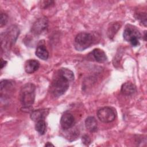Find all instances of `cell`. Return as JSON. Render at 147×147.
Masks as SVG:
<instances>
[{
  "instance_id": "6da1fadb",
  "label": "cell",
  "mask_w": 147,
  "mask_h": 147,
  "mask_svg": "<svg viewBox=\"0 0 147 147\" xmlns=\"http://www.w3.org/2000/svg\"><path fill=\"white\" fill-rule=\"evenodd\" d=\"M35 86L28 83L24 84L20 91V100L24 109H29L33 104L35 99Z\"/></svg>"
},
{
  "instance_id": "7a4b0ae2",
  "label": "cell",
  "mask_w": 147,
  "mask_h": 147,
  "mask_svg": "<svg viewBox=\"0 0 147 147\" xmlns=\"http://www.w3.org/2000/svg\"><path fill=\"white\" fill-rule=\"evenodd\" d=\"M20 33L18 28L13 25L9 27L5 32L1 34V41L2 48L8 49L10 48L16 42Z\"/></svg>"
},
{
  "instance_id": "3957f363",
  "label": "cell",
  "mask_w": 147,
  "mask_h": 147,
  "mask_svg": "<svg viewBox=\"0 0 147 147\" xmlns=\"http://www.w3.org/2000/svg\"><path fill=\"white\" fill-rule=\"evenodd\" d=\"M69 82L64 77L57 74V76L53 79L51 90L55 97H59L63 95L68 89Z\"/></svg>"
},
{
  "instance_id": "277c9868",
  "label": "cell",
  "mask_w": 147,
  "mask_h": 147,
  "mask_svg": "<svg viewBox=\"0 0 147 147\" xmlns=\"http://www.w3.org/2000/svg\"><path fill=\"white\" fill-rule=\"evenodd\" d=\"M94 41L92 35L87 32L79 33L75 38V48L76 50L82 51L90 47Z\"/></svg>"
},
{
  "instance_id": "5b68a950",
  "label": "cell",
  "mask_w": 147,
  "mask_h": 147,
  "mask_svg": "<svg viewBox=\"0 0 147 147\" xmlns=\"http://www.w3.org/2000/svg\"><path fill=\"white\" fill-rule=\"evenodd\" d=\"M123 38L129 42L133 47H137L140 45V38L141 34L139 30L134 26L127 25L123 32Z\"/></svg>"
},
{
  "instance_id": "8992f818",
  "label": "cell",
  "mask_w": 147,
  "mask_h": 147,
  "mask_svg": "<svg viewBox=\"0 0 147 147\" xmlns=\"http://www.w3.org/2000/svg\"><path fill=\"white\" fill-rule=\"evenodd\" d=\"M97 116L99 119L104 123L111 122L115 118L114 111L109 107H104L98 110Z\"/></svg>"
},
{
  "instance_id": "52a82bcc",
  "label": "cell",
  "mask_w": 147,
  "mask_h": 147,
  "mask_svg": "<svg viewBox=\"0 0 147 147\" xmlns=\"http://www.w3.org/2000/svg\"><path fill=\"white\" fill-rule=\"evenodd\" d=\"M48 20L45 17H42L37 19L32 25L31 32L35 35L41 34L48 27Z\"/></svg>"
},
{
  "instance_id": "ba28073f",
  "label": "cell",
  "mask_w": 147,
  "mask_h": 147,
  "mask_svg": "<svg viewBox=\"0 0 147 147\" xmlns=\"http://www.w3.org/2000/svg\"><path fill=\"white\" fill-rule=\"evenodd\" d=\"M75 119L72 114L69 113H64L60 119V125L64 130L71 129L74 125Z\"/></svg>"
},
{
  "instance_id": "9c48e42d",
  "label": "cell",
  "mask_w": 147,
  "mask_h": 147,
  "mask_svg": "<svg viewBox=\"0 0 147 147\" xmlns=\"http://www.w3.org/2000/svg\"><path fill=\"white\" fill-rule=\"evenodd\" d=\"M49 113L48 109H38L33 111L30 114V118L34 122H37L40 120L45 119Z\"/></svg>"
},
{
  "instance_id": "30bf717a",
  "label": "cell",
  "mask_w": 147,
  "mask_h": 147,
  "mask_svg": "<svg viewBox=\"0 0 147 147\" xmlns=\"http://www.w3.org/2000/svg\"><path fill=\"white\" fill-rule=\"evenodd\" d=\"M40 67V63L34 59L28 60L24 65V69L26 73L33 74L36 72Z\"/></svg>"
},
{
  "instance_id": "8fae6325",
  "label": "cell",
  "mask_w": 147,
  "mask_h": 147,
  "mask_svg": "<svg viewBox=\"0 0 147 147\" xmlns=\"http://www.w3.org/2000/svg\"><path fill=\"white\" fill-rule=\"evenodd\" d=\"M136 91V86L131 82H126L121 87V92L125 95H131Z\"/></svg>"
},
{
  "instance_id": "7c38bea8",
  "label": "cell",
  "mask_w": 147,
  "mask_h": 147,
  "mask_svg": "<svg viewBox=\"0 0 147 147\" xmlns=\"http://www.w3.org/2000/svg\"><path fill=\"white\" fill-rule=\"evenodd\" d=\"M92 55L97 62L103 63L107 60V56L105 52L100 49H94L92 52Z\"/></svg>"
},
{
  "instance_id": "4fadbf2b",
  "label": "cell",
  "mask_w": 147,
  "mask_h": 147,
  "mask_svg": "<svg viewBox=\"0 0 147 147\" xmlns=\"http://www.w3.org/2000/svg\"><path fill=\"white\" fill-rule=\"evenodd\" d=\"M85 125L87 129L91 133L95 132L97 130V122L94 117H87L85 121Z\"/></svg>"
},
{
  "instance_id": "5bb4252c",
  "label": "cell",
  "mask_w": 147,
  "mask_h": 147,
  "mask_svg": "<svg viewBox=\"0 0 147 147\" xmlns=\"http://www.w3.org/2000/svg\"><path fill=\"white\" fill-rule=\"evenodd\" d=\"M36 55L40 59L46 60L49 57V53L43 44H40L38 45L36 50Z\"/></svg>"
},
{
  "instance_id": "9a60e30c",
  "label": "cell",
  "mask_w": 147,
  "mask_h": 147,
  "mask_svg": "<svg viewBox=\"0 0 147 147\" xmlns=\"http://www.w3.org/2000/svg\"><path fill=\"white\" fill-rule=\"evenodd\" d=\"M58 74L64 77L69 82L73 81L74 79V75L72 71L66 68H62L58 71Z\"/></svg>"
},
{
  "instance_id": "2e32d148",
  "label": "cell",
  "mask_w": 147,
  "mask_h": 147,
  "mask_svg": "<svg viewBox=\"0 0 147 147\" xmlns=\"http://www.w3.org/2000/svg\"><path fill=\"white\" fill-rule=\"evenodd\" d=\"M36 130L40 134L43 135L45 134L47 130V124L45 121V119L40 120L36 122L35 125Z\"/></svg>"
},
{
  "instance_id": "e0dca14e",
  "label": "cell",
  "mask_w": 147,
  "mask_h": 147,
  "mask_svg": "<svg viewBox=\"0 0 147 147\" xmlns=\"http://www.w3.org/2000/svg\"><path fill=\"white\" fill-rule=\"evenodd\" d=\"M121 25L118 22H114L110 25V26L108 29L107 34L109 38L114 37L115 33L120 29Z\"/></svg>"
},
{
  "instance_id": "ac0fdd59",
  "label": "cell",
  "mask_w": 147,
  "mask_h": 147,
  "mask_svg": "<svg viewBox=\"0 0 147 147\" xmlns=\"http://www.w3.org/2000/svg\"><path fill=\"white\" fill-rule=\"evenodd\" d=\"M13 87V84L11 82L7 80H3L1 82V92L8 91Z\"/></svg>"
},
{
  "instance_id": "d6986e66",
  "label": "cell",
  "mask_w": 147,
  "mask_h": 147,
  "mask_svg": "<svg viewBox=\"0 0 147 147\" xmlns=\"http://www.w3.org/2000/svg\"><path fill=\"white\" fill-rule=\"evenodd\" d=\"M136 18L137 20H139L140 22L142 24L145 26H146V14L145 13H140L137 14Z\"/></svg>"
},
{
  "instance_id": "ffe728a7",
  "label": "cell",
  "mask_w": 147,
  "mask_h": 147,
  "mask_svg": "<svg viewBox=\"0 0 147 147\" xmlns=\"http://www.w3.org/2000/svg\"><path fill=\"white\" fill-rule=\"evenodd\" d=\"M8 21V16L5 13L1 14V21H0V26L2 27L5 25Z\"/></svg>"
},
{
  "instance_id": "44dd1931",
  "label": "cell",
  "mask_w": 147,
  "mask_h": 147,
  "mask_svg": "<svg viewBox=\"0 0 147 147\" xmlns=\"http://www.w3.org/2000/svg\"><path fill=\"white\" fill-rule=\"evenodd\" d=\"M54 2L53 1H40V6L41 8L46 9L49 6H51L52 5H53Z\"/></svg>"
},
{
  "instance_id": "7402d4cb",
  "label": "cell",
  "mask_w": 147,
  "mask_h": 147,
  "mask_svg": "<svg viewBox=\"0 0 147 147\" xmlns=\"http://www.w3.org/2000/svg\"><path fill=\"white\" fill-rule=\"evenodd\" d=\"M82 141L83 144H86V145H88V144L90 143V138H89L88 136L87 135H84L82 137Z\"/></svg>"
},
{
  "instance_id": "603a6c76",
  "label": "cell",
  "mask_w": 147,
  "mask_h": 147,
  "mask_svg": "<svg viewBox=\"0 0 147 147\" xmlns=\"http://www.w3.org/2000/svg\"><path fill=\"white\" fill-rule=\"evenodd\" d=\"M7 64V61L6 60H3V59L1 58V68H3L5 65L6 64Z\"/></svg>"
},
{
  "instance_id": "cb8c5ba5",
  "label": "cell",
  "mask_w": 147,
  "mask_h": 147,
  "mask_svg": "<svg viewBox=\"0 0 147 147\" xmlns=\"http://www.w3.org/2000/svg\"><path fill=\"white\" fill-rule=\"evenodd\" d=\"M54 146L53 144H52L51 143H50L49 142H48L45 145V146Z\"/></svg>"
},
{
  "instance_id": "d4e9b609",
  "label": "cell",
  "mask_w": 147,
  "mask_h": 147,
  "mask_svg": "<svg viewBox=\"0 0 147 147\" xmlns=\"http://www.w3.org/2000/svg\"><path fill=\"white\" fill-rule=\"evenodd\" d=\"M144 40L146 41V31H145V33H144Z\"/></svg>"
}]
</instances>
